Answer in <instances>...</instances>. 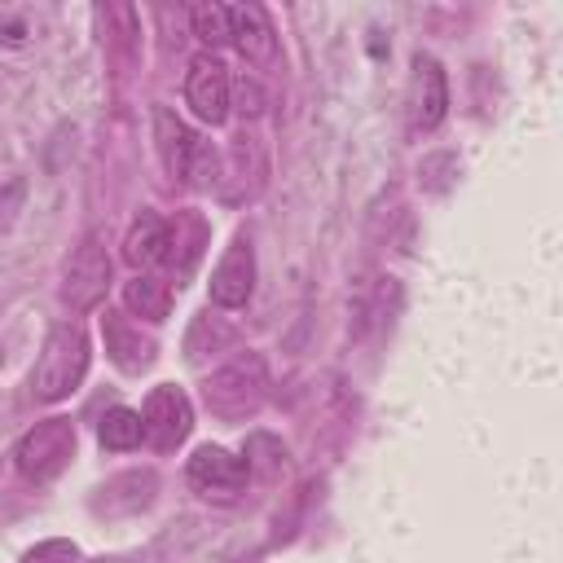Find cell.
Listing matches in <instances>:
<instances>
[{
  "label": "cell",
  "instance_id": "5b68a950",
  "mask_svg": "<svg viewBox=\"0 0 563 563\" xmlns=\"http://www.w3.org/2000/svg\"><path fill=\"white\" fill-rule=\"evenodd\" d=\"M264 383H268V378H264V361H260L255 352H246V356L229 361L224 369H216V374L207 378V405H211L216 413H246V409L260 405Z\"/></svg>",
  "mask_w": 563,
  "mask_h": 563
},
{
  "label": "cell",
  "instance_id": "8fae6325",
  "mask_svg": "<svg viewBox=\"0 0 563 563\" xmlns=\"http://www.w3.org/2000/svg\"><path fill=\"white\" fill-rule=\"evenodd\" d=\"M229 22H233V44L242 48V57L268 70L277 62V35H273L268 13L260 4H229Z\"/></svg>",
  "mask_w": 563,
  "mask_h": 563
},
{
  "label": "cell",
  "instance_id": "277c9868",
  "mask_svg": "<svg viewBox=\"0 0 563 563\" xmlns=\"http://www.w3.org/2000/svg\"><path fill=\"white\" fill-rule=\"evenodd\" d=\"M70 457H75V427H70V418H44V422H35L18 440V449H13L18 471L26 479H35V484L53 479Z\"/></svg>",
  "mask_w": 563,
  "mask_h": 563
},
{
  "label": "cell",
  "instance_id": "ba28073f",
  "mask_svg": "<svg viewBox=\"0 0 563 563\" xmlns=\"http://www.w3.org/2000/svg\"><path fill=\"white\" fill-rule=\"evenodd\" d=\"M185 101L194 106V114L211 128H220L229 119V70L216 53H198L185 70Z\"/></svg>",
  "mask_w": 563,
  "mask_h": 563
},
{
  "label": "cell",
  "instance_id": "9c48e42d",
  "mask_svg": "<svg viewBox=\"0 0 563 563\" xmlns=\"http://www.w3.org/2000/svg\"><path fill=\"white\" fill-rule=\"evenodd\" d=\"M185 475H189V484H194L198 493H207V497H233V493L246 488V462L233 457V453L220 449V444L194 449Z\"/></svg>",
  "mask_w": 563,
  "mask_h": 563
},
{
  "label": "cell",
  "instance_id": "e0dca14e",
  "mask_svg": "<svg viewBox=\"0 0 563 563\" xmlns=\"http://www.w3.org/2000/svg\"><path fill=\"white\" fill-rule=\"evenodd\" d=\"M22 563H75V545H66V541H48V545L31 550Z\"/></svg>",
  "mask_w": 563,
  "mask_h": 563
},
{
  "label": "cell",
  "instance_id": "ac0fdd59",
  "mask_svg": "<svg viewBox=\"0 0 563 563\" xmlns=\"http://www.w3.org/2000/svg\"><path fill=\"white\" fill-rule=\"evenodd\" d=\"M0 40H4V44H22V40H26V22H4V26H0Z\"/></svg>",
  "mask_w": 563,
  "mask_h": 563
},
{
  "label": "cell",
  "instance_id": "30bf717a",
  "mask_svg": "<svg viewBox=\"0 0 563 563\" xmlns=\"http://www.w3.org/2000/svg\"><path fill=\"white\" fill-rule=\"evenodd\" d=\"M255 290V251L246 238H233L220 264L211 268V303L220 308H242Z\"/></svg>",
  "mask_w": 563,
  "mask_h": 563
},
{
  "label": "cell",
  "instance_id": "7c38bea8",
  "mask_svg": "<svg viewBox=\"0 0 563 563\" xmlns=\"http://www.w3.org/2000/svg\"><path fill=\"white\" fill-rule=\"evenodd\" d=\"M123 260L132 268H158L172 260V229L158 211H141L123 238Z\"/></svg>",
  "mask_w": 563,
  "mask_h": 563
},
{
  "label": "cell",
  "instance_id": "4fadbf2b",
  "mask_svg": "<svg viewBox=\"0 0 563 563\" xmlns=\"http://www.w3.org/2000/svg\"><path fill=\"white\" fill-rule=\"evenodd\" d=\"M97 440H101V449H110V453H128V449H136V444L145 440L141 413H136V409H128V405H114V409L101 418Z\"/></svg>",
  "mask_w": 563,
  "mask_h": 563
},
{
  "label": "cell",
  "instance_id": "7a4b0ae2",
  "mask_svg": "<svg viewBox=\"0 0 563 563\" xmlns=\"http://www.w3.org/2000/svg\"><path fill=\"white\" fill-rule=\"evenodd\" d=\"M154 136H158V154H163V167L172 176H180L185 185L194 189H207L216 185L220 176V158H216V145L185 128V119L172 110V106H154Z\"/></svg>",
  "mask_w": 563,
  "mask_h": 563
},
{
  "label": "cell",
  "instance_id": "8992f818",
  "mask_svg": "<svg viewBox=\"0 0 563 563\" xmlns=\"http://www.w3.org/2000/svg\"><path fill=\"white\" fill-rule=\"evenodd\" d=\"M141 427H145V440H150L158 453H172V449L189 435V427H194L189 396H185L180 387H172V383H158V387L145 396V405H141Z\"/></svg>",
  "mask_w": 563,
  "mask_h": 563
},
{
  "label": "cell",
  "instance_id": "3957f363",
  "mask_svg": "<svg viewBox=\"0 0 563 563\" xmlns=\"http://www.w3.org/2000/svg\"><path fill=\"white\" fill-rule=\"evenodd\" d=\"M110 273H114V264H110L101 238L88 233V238L66 255V264H62V290H57V295H62L66 312H75V317L92 312V308L106 299V290H110Z\"/></svg>",
  "mask_w": 563,
  "mask_h": 563
},
{
  "label": "cell",
  "instance_id": "5bb4252c",
  "mask_svg": "<svg viewBox=\"0 0 563 563\" xmlns=\"http://www.w3.org/2000/svg\"><path fill=\"white\" fill-rule=\"evenodd\" d=\"M189 22H194V35H198L202 44H211V53H216L220 44H229V40H233L229 4H216V0H198V4L189 9Z\"/></svg>",
  "mask_w": 563,
  "mask_h": 563
},
{
  "label": "cell",
  "instance_id": "9a60e30c",
  "mask_svg": "<svg viewBox=\"0 0 563 563\" xmlns=\"http://www.w3.org/2000/svg\"><path fill=\"white\" fill-rule=\"evenodd\" d=\"M123 303L132 312H141L145 321H163L167 317V286L154 282V277H136V282L123 286Z\"/></svg>",
  "mask_w": 563,
  "mask_h": 563
},
{
  "label": "cell",
  "instance_id": "6da1fadb",
  "mask_svg": "<svg viewBox=\"0 0 563 563\" xmlns=\"http://www.w3.org/2000/svg\"><path fill=\"white\" fill-rule=\"evenodd\" d=\"M88 356H92V347H88L84 325H79V321H57V325L48 330L44 347H40L35 369H31V396L44 400V405L66 400V396L84 383Z\"/></svg>",
  "mask_w": 563,
  "mask_h": 563
},
{
  "label": "cell",
  "instance_id": "52a82bcc",
  "mask_svg": "<svg viewBox=\"0 0 563 563\" xmlns=\"http://www.w3.org/2000/svg\"><path fill=\"white\" fill-rule=\"evenodd\" d=\"M449 114V75L431 53H413V84H409V132H435Z\"/></svg>",
  "mask_w": 563,
  "mask_h": 563
},
{
  "label": "cell",
  "instance_id": "2e32d148",
  "mask_svg": "<svg viewBox=\"0 0 563 563\" xmlns=\"http://www.w3.org/2000/svg\"><path fill=\"white\" fill-rule=\"evenodd\" d=\"M106 339H110V347H114V361H123V347H132V352H141V361H150V343H141V339L132 343L123 317H110V312H106Z\"/></svg>",
  "mask_w": 563,
  "mask_h": 563
}]
</instances>
